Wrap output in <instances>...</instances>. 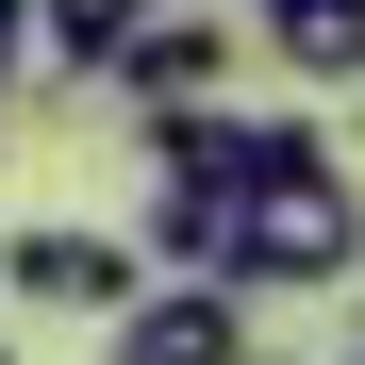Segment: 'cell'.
<instances>
[{"label":"cell","instance_id":"cell-1","mask_svg":"<svg viewBox=\"0 0 365 365\" xmlns=\"http://www.w3.org/2000/svg\"><path fill=\"white\" fill-rule=\"evenodd\" d=\"M365 282V182L316 116H250V200H232V299H332Z\"/></svg>","mask_w":365,"mask_h":365},{"label":"cell","instance_id":"cell-2","mask_svg":"<svg viewBox=\"0 0 365 365\" xmlns=\"http://www.w3.org/2000/svg\"><path fill=\"white\" fill-rule=\"evenodd\" d=\"M0 299H50V316H133L150 299V266H133V232H83V216H50V232H17L0 250Z\"/></svg>","mask_w":365,"mask_h":365},{"label":"cell","instance_id":"cell-3","mask_svg":"<svg viewBox=\"0 0 365 365\" xmlns=\"http://www.w3.org/2000/svg\"><path fill=\"white\" fill-rule=\"evenodd\" d=\"M232 83V17H216V0H182V17H150L133 50H100V100L116 116H200Z\"/></svg>","mask_w":365,"mask_h":365},{"label":"cell","instance_id":"cell-4","mask_svg":"<svg viewBox=\"0 0 365 365\" xmlns=\"http://www.w3.org/2000/svg\"><path fill=\"white\" fill-rule=\"evenodd\" d=\"M250 332H266V316H250L232 282H150L100 349H116V365H250Z\"/></svg>","mask_w":365,"mask_h":365},{"label":"cell","instance_id":"cell-5","mask_svg":"<svg viewBox=\"0 0 365 365\" xmlns=\"http://www.w3.org/2000/svg\"><path fill=\"white\" fill-rule=\"evenodd\" d=\"M266 17V50L299 83H332V100H365V0H250Z\"/></svg>","mask_w":365,"mask_h":365},{"label":"cell","instance_id":"cell-6","mask_svg":"<svg viewBox=\"0 0 365 365\" xmlns=\"http://www.w3.org/2000/svg\"><path fill=\"white\" fill-rule=\"evenodd\" d=\"M150 17H182V0H34V50L50 67H100V50H133Z\"/></svg>","mask_w":365,"mask_h":365},{"label":"cell","instance_id":"cell-7","mask_svg":"<svg viewBox=\"0 0 365 365\" xmlns=\"http://www.w3.org/2000/svg\"><path fill=\"white\" fill-rule=\"evenodd\" d=\"M17 67H34V0H0V133H17Z\"/></svg>","mask_w":365,"mask_h":365},{"label":"cell","instance_id":"cell-8","mask_svg":"<svg viewBox=\"0 0 365 365\" xmlns=\"http://www.w3.org/2000/svg\"><path fill=\"white\" fill-rule=\"evenodd\" d=\"M332 365H365V299H349V349H332Z\"/></svg>","mask_w":365,"mask_h":365},{"label":"cell","instance_id":"cell-9","mask_svg":"<svg viewBox=\"0 0 365 365\" xmlns=\"http://www.w3.org/2000/svg\"><path fill=\"white\" fill-rule=\"evenodd\" d=\"M250 365H299V349H266V332H250Z\"/></svg>","mask_w":365,"mask_h":365},{"label":"cell","instance_id":"cell-10","mask_svg":"<svg viewBox=\"0 0 365 365\" xmlns=\"http://www.w3.org/2000/svg\"><path fill=\"white\" fill-rule=\"evenodd\" d=\"M0 365H17V349H0Z\"/></svg>","mask_w":365,"mask_h":365}]
</instances>
